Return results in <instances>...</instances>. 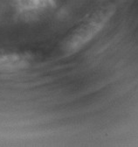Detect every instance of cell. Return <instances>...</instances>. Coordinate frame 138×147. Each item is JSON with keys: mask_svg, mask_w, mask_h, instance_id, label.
<instances>
[{"mask_svg": "<svg viewBox=\"0 0 138 147\" xmlns=\"http://www.w3.org/2000/svg\"><path fill=\"white\" fill-rule=\"evenodd\" d=\"M31 56L23 53H0V73H13L28 67Z\"/></svg>", "mask_w": 138, "mask_h": 147, "instance_id": "cell-2", "label": "cell"}, {"mask_svg": "<svg viewBox=\"0 0 138 147\" xmlns=\"http://www.w3.org/2000/svg\"><path fill=\"white\" fill-rule=\"evenodd\" d=\"M113 12L112 7H104L94 12L64 41L62 51L66 54H72L81 49L107 24Z\"/></svg>", "mask_w": 138, "mask_h": 147, "instance_id": "cell-1", "label": "cell"}]
</instances>
